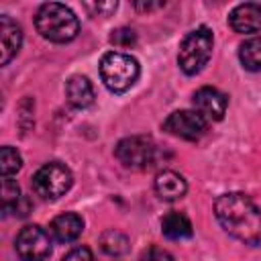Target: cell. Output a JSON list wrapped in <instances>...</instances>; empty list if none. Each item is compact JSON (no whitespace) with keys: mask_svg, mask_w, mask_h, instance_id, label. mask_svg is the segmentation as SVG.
I'll return each instance as SVG.
<instances>
[{"mask_svg":"<svg viewBox=\"0 0 261 261\" xmlns=\"http://www.w3.org/2000/svg\"><path fill=\"white\" fill-rule=\"evenodd\" d=\"M214 214L232 239L245 245H261V210L249 196L241 192L218 196L214 202Z\"/></svg>","mask_w":261,"mask_h":261,"instance_id":"obj_1","label":"cell"},{"mask_svg":"<svg viewBox=\"0 0 261 261\" xmlns=\"http://www.w3.org/2000/svg\"><path fill=\"white\" fill-rule=\"evenodd\" d=\"M35 27L43 39L51 43H69L77 37L80 22L71 8L59 2H47L39 6L35 14Z\"/></svg>","mask_w":261,"mask_h":261,"instance_id":"obj_2","label":"cell"},{"mask_svg":"<svg viewBox=\"0 0 261 261\" xmlns=\"http://www.w3.org/2000/svg\"><path fill=\"white\" fill-rule=\"evenodd\" d=\"M139 73H141L139 61L128 53L110 51L104 53L100 59V77L104 86L114 94L126 92L137 82Z\"/></svg>","mask_w":261,"mask_h":261,"instance_id":"obj_3","label":"cell"},{"mask_svg":"<svg viewBox=\"0 0 261 261\" xmlns=\"http://www.w3.org/2000/svg\"><path fill=\"white\" fill-rule=\"evenodd\" d=\"M212 45H214V37L208 27H198L190 31L179 43L177 63L181 71L188 75L200 73L212 55Z\"/></svg>","mask_w":261,"mask_h":261,"instance_id":"obj_4","label":"cell"},{"mask_svg":"<svg viewBox=\"0 0 261 261\" xmlns=\"http://www.w3.org/2000/svg\"><path fill=\"white\" fill-rule=\"evenodd\" d=\"M73 184V175L69 171V167H65L59 161H51L45 163L37 169V173L33 175V190L37 192V196L45 198V200H57L61 198Z\"/></svg>","mask_w":261,"mask_h":261,"instance_id":"obj_5","label":"cell"},{"mask_svg":"<svg viewBox=\"0 0 261 261\" xmlns=\"http://www.w3.org/2000/svg\"><path fill=\"white\" fill-rule=\"evenodd\" d=\"M114 155L128 169H149L157 159V147L149 137L133 135L118 141Z\"/></svg>","mask_w":261,"mask_h":261,"instance_id":"obj_6","label":"cell"},{"mask_svg":"<svg viewBox=\"0 0 261 261\" xmlns=\"http://www.w3.org/2000/svg\"><path fill=\"white\" fill-rule=\"evenodd\" d=\"M14 249L20 261H45L51 255V237L39 224H29L16 234Z\"/></svg>","mask_w":261,"mask_h":261,"instance_id":"obj_7","label":"cell"},{"mask_svg":"<svg viewBox=\"0 0 261 261\" xmlns=\"http://www.w3.org/2000/svg\"><path fill=\"white\" fill-rule=\"evenodd\" d=\"M206 126H208V122L196 110H175L163 122V128L169 135L186 139V141L200 139L206 133Z\"/></svg>","mask_w":261,"mask_h":261,"instance_id":"obj_8","label":"cell"},{"mask_svg":"<svg viewBox=\"0 0 261 261\" xmlns=\"http://www.w3.org/2000/svg\"><path fill=\"white\" fill-rule=\"evenodd\" d=\"M194 110L206 120V122H214V120H222L224 112H226V96L210 86H204L200 90H196L194 98H192Z\"/></svg>","mask_w":261,"mask_h":261,"instance_id":"obj_9","label":"cell"},{"mask_svg":"<svg viewBox=\"0 0 261 261\" xmlns=\"http://www.w3.org/2000/svg\"><path fill=\"white\" fill-rule=\"evenodd\" d=\"M228 24L232 27V31L243 35L261 33V4L245 2L234 6L228 14Z\"/></svg>","mask_w":261,"mask_h":261,"instance_id":"obj_10","label":"cell"},{"mask_svg":"<svg viewBox=\"0 0 261 261\" xmlns=\"http://www.w3.org/2000/svg\"><path fill=\"white\" fill-rule=\"evenodd\" d=\"M22 45V29L8 14L0 16V65H8V61L18 53Z\"/></svg>","mask_w":261,"mask_h":261,"instance_id":"obj_11","label":"cell"},{"mask_svg":"<svg viewBox=\"0 0 261 261\" xmlns=\"http://www.w3.org/2000/svg\"><path fill=\"white\" fill-rule=\"evenodd\" d=\"M155 192L161 200L165 202H175L179 198L186 196L188 192V181L184 179V175H179L177 171L165 169L161 173H157L155 177Z\"/></svg>","mask_w":261,"mask_h":261,"instance_id":"obj_12","label":"cell"},{"mask_svg":"<svg viewBox=\"0 0 261 261\" xmlns=\"http://www.w3.org/2000/svg\"><path fill=\"white\" fill-rule=\"evenodd\" d=\"M84 230V220L82 216L73 214V212H65V214H59L51 220L49 224V232L55 241L59 243H71L75 241Z\"/></svg>","mask_w":261,"mask_h":261,"instance_id":"obj_13","label":"cell"},{"mask_svg":"<svg viewBox=\"0 0 261 261\" xmlns=\"http://www.w3.org/2000/svg\"><path fill=\"white\" fill-rule=\"evenodd\" d=\"M67 102L75 108H88L94 102V88L86 75H71L65 84Z\"/></svg>","mask_w":261,"mask_h":261,"instance_id":"obj_14","label":"cell"},{"mask_svg":"<svg viewBox=\"0 0 261 261\" xmlns=\"http://www.w3.org/2000/svg\"><path fill=\"white\" fill-rule=\"evenodd\" d=\"M161 232L171 241H181V239L192 237L194 230H192V222L188 216L179 212H169L161 220Z\"/></svg>","mask_w":261,"mask_h":261,"instance_id":"obj_15","label":"cell"},{"mask_svg":"<svg viewBox=\"0 0 261 261\" xmlns=\"http://www.w3.org/2000/svg\"><path fill=\"white\" fill-rule=\"evenodd\" d=\"M239 59L245 69L261 71V37H251L239 47Z\"/></svg>","mask_w":261,"mask_h":261,"instance_id":"obj_16","label":"cell"},{"mask_svg":"<svg viewBox=\"0 0 261 261\" xmlns=\"http://www.w3.org/2000/svg\"><path fill=\"white\" fill-rule=\"evenodd\" d=\"M100 247L102 251H106L108 255H122L128 247V239L120 232V230H106L102 237H100Z\"/></svg>","mask_w":261,"mask_h":261,"instance_id":"obj_17","label":"cell"},{"mask_svg":"<svg viewBox=\"0 0 261 261\" xmlns=\"http://www.w3.org/2000/svg\"><path fill=\"white\" fill-rule=\"evenodd\" d=\"M20 167H22L20 153L16 149H12V147H2V151H0V171H2V177H10Z\"/></svg>","mask_w":261,"mask_h":261,"instance_id":"obj_18","label":"cell"},{"mask_svg":"<svg viewBox=\"0 0 261 261\" xmlns=\"http://www.w3.org/2000/svg\"><path fill=\"white\" fill-rule=\"evenodd\" d=\"M0 194H2V208L4 212H8L22 196H20V190H18V184L10 177H2V188H0Z\"/></svg>","mask_w":261,"mask_h":261,"instance_id":"obj_19","label":"cell"},{"mask_svg":"<svg viewBox=\"0 0 261 261\" xmlns=\"http://www.w3.org/2000/svg\"><path fill=\"white\" fill-rule=\"evenodd\" d=\"M110 43H112L114 47L128 49V47H133V45L137 43V33H135L133 29H128V27H120V29L112 31V35H110Z\"/></svg>","mask_w":261,"mask_h":261,"instance_id":"obj_20","label":"cell"},{"mask_svg":"<svg viewBox=\"0 0 261 261\" xmlns=\"http://www.w3.org/2000/svg\"><path fill=\"white\" fill-rule=\"evenodd\" d=\"M86 8L94 16H106L112 10H116V2H86Z\"/></svg>","mask_w":261,"mask_h":261,"instance_id":"obj_21","label":"cell"},{"mask_svg":"<svg viewBox=\"0 0 261 261\" xmlns=\"http://www.w3.org/2000/svg\"><path fill=\"white\" fill-rule=\"evenodd\" d=\"M61 261H96V259L88 247H75L69 253H65V257Z\"/></svg>","mask_w":261,"mask_h":261,"instance_id":"obj_22","label":"cell"},{"mask_svg":"<svg viewBox=\"0 0 261 261\" xmlns=\"http://www.w3.org/2000/svg\"><path fill=\"white\" fill-rule=\"evenodd\" d=\"M141 261H173V257L163 251V249H157V247H151L147 249L143 255H141Z\"/></svg>","mask_w":261,"mask_h":261,"instance_id":"obj_23","label":"cell"}]
</instances>
